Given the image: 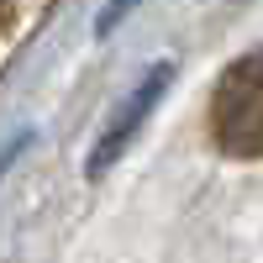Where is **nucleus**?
I'll return each instance as SVG.
<instances>
[{"label": "nucleus", "instance_id": "obj_2", "mask_svg": "<svg viewBox=\"0 0 263 263\" xmlns=\"http://www.w3.org/2000/svg\"><path fill=\"white\" fill-rule=\"evenodd\" d=\"M168 79H174V69H168V63H158V69H147V79H142L137 90L126 95V105L116 111V121L105 126V137H100V147H95V158H90V174H105V168H111V158H116V153H121V147L132 142V132H137V126L147 121V111H153V100L163 95V84H168Z\"/></svg>", "mask_w": 263, "mask_h": 263}, {"label": "nucleus", "instance_id": "obj_1", "mask_svg": "<svg viewBox=\"0 0 263 263\" xmlns=\"http://www.w3.org/2000/svg\"><path fill=\"white\" fill-rule=\"evenodd\" d=\"M211 137L232 158H263V48L221 74L211 95Z\"/></svg>", "mask_w": 263, "mask_h": 263}, {"label": "nucleus", "instance_id": "obj_3", "mask_svg": "<svg viewBox=\"0 0 263 263\" xmlns=\"http://www.w3.org/2000/svg\"><path fill=\"white\" fill-rule=\"evenodd\" d=\"M132 6H137V0H111V6H105V16H100V32H111V27H116V21H121Z\"/></svg>", "mask_w": 263, "mask_h": 263}]
</instances>
